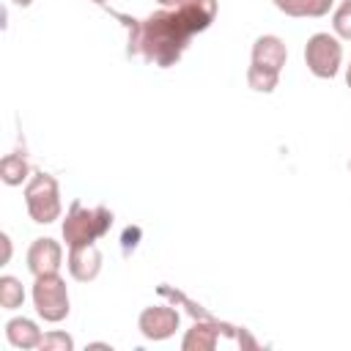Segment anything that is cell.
Wrapping results in <instances>:
<instances>
[{"label": "cell", "mask_w": 351, "mask_h": 351, "mask_svg": "<svg viewBox=\"0 0 351 351\" xmlns=\"http://www.w3.org/2000/svg\"><path fill=\"white\" fill-rule=\"evenodd\" d=\"M217 8V0H181L143 19L121 16L129 25V58H143L148 66L159 69L176 66L192 38L211 27Z\"/></svg>", "instance_id": "cell-1"}, {"label": "cell", "mask_w": 351, "mask_h": 351, "mask_svg": "<svg viewBox=\"0 0 351 351\" xmlns=\"http://www.w3.org/2000/svg\"><path fill=\"white\" fill-rule=\"evenodd\" d=\"M112 211L107 206H85L82 200H71L66 219H63V241L66 247H80V244H96L101 236L110 233L112 228Z\"/></svg>", "instance_id": "cell-2"}, {"label": "cell", "mask_w": 351, "mask_h": 351, "mask_svg": "<svg viewBox=\"0 0 351 351\" xmlns=\"http://www.w3.org/2000/svg\"><path fill=\"white\" fill-rule=\"evenodd\" d=\"M25 208L36 225H52L63 214V200H60V184L52 173L36 170L30 181L25 184Z\"/></svg>", "instance_id": "cell-3"}, {"label": "cell", "mask_w": 351, "mask_h": 351, "mask_svg": "<svg viewBox=\"0 0 351 351\" xmlns=\"http://www.w3.org/2000/svg\"><path fill=\"white\" fill-rule=\"evenodd\" d=\"M30 296H33L36 315H38L41 321H47V324H60V321L71 313L69 288H66V280H63L58 271H55V274L33 277Z\"/></svg>", "instance_id": "cell-4"}, {"label": "cell", "mask_w": 351, "mask_h": 351, "mask_svg": "<svg viewBox=\"0 0 351 351\" xmlns=\"http://www.w3.org/2000/svg\"><path fill=\"white\" fill-rule=\"evenodd\" d=\"M304 66L318 80H335L343 69V41L335 33H313L304 44Z\"/></svg>", "instance_id": "cell-5"}, {"label": "cell", "mask_w": 351, "mask_h": 351, "mask_svg": "<svg viewBox=\"0 0 351 351\" xmlns=\"http://www.w3.org/2000/svg\"><path fill=\"white\" fill-rule=\"evenodd\" d=\"M181 326V315L176 307H167V304H148L140 310L137 315V329L145 340H154V343H162V340H170L176 335V329Z\"/></svg>", "instance_id": "cell-6"}, {"label": "cell", "mask_w": 351, "mask_h": 351, "mask_svg": "<svg viewBox=\"0 0 351 351\" xmlns=\"http://www.w3.org/2000/svg\"><path fill=\"white\" fill-rule=\"evenodd\" d=\"M27 271L33 277H41V274H55L60 271L63 266V247L60 241L49 239V236H41V239H33L30 247H27Z\"/></svg>", "instance_id": "cell-7"}, {"label": "cell", "mask_w": 351, "mask_h": 351, "mask_svg": "<svg viewBox=\"0 0 351 351\" xmlns=\"http://www.w3.org/2000/svg\"><path fill=\"white\" fill-rule=\"evenodd\" d=\"M101 250L96 244H80V247H69L66 255V269L71 274V280L77 282H93L101 271Z\"/></svg>", "instance_id": "cell-8"}, {"label": "cell", "mask_w": 351, "mask_h": 351, "mask_svg": "<svg viewBox=\"0 0 351 351\" xmlns=\"http://www.w3.org/2000/svg\"><path fill=\"white\" fill-rule=\"evenodd\" d=\"M288 60V47L280 36L274 33H263L252 41V52H250V63L255 66H266V69H274V71H282Z\"/></svg>", "instance_id": "cell-9"}, {"label": "cell", "mask_w": 351, "mask_h": 351, "mask_svg": "<svg viewBox=\"0 0 351 351\" xmlns=\"http://www.w3.org/2000/svg\"><path fill=\"white\" fill-rule=\"evenodd\" d=\"M41 337H44V332L38 329V324H36L33 318L14 315V318L5 321V340H8L14 348H22V351L38 348V346H41Z\"/></svg>", "instance_id": "cell-10"}, {"label": "cell", "mask_w": 351, "mask_h": 351, "mask_svg": "<svg viewBox=\"0 0 351 351\" xmlns=\"http://www.w3.org/2000/svg\"><path fill=\"white\" fill-rule=\"evenodd\" d=\"M217 340H219V326L217 324L195 321L181 337V351H214Z\"/></svg>", "instance_id": "cell-11"}, {"label": "cell", "mask_w": 351, "mask_h": 351, "mask_svg": "<svg viewBox=\"0 0 351 351\" xmlns=\"http://www.w3.org/2000/svg\"><path fill=\"white\" fill-rule=\"evenodd\" d=\"M277 11H282L285 16H296V19H318L326 16L335 8V0H271Z\"/></svg>", "instance_id": "cell-12"}, {"label": "cell", "mask_w": 351, "mask_h": 351, "mask_svg": "<svg viewBox=\"0 0 351 351\" xmlns=\"http://www.w3.org/2000/svg\"><path fill=\"white\" fill-rule=\"evenodd\" d=\"M30 176H33V170H30L25 154H5L0 159V181L5 186H22L30 181Z\"/></svg>", "instance_id": "cell-13"}, {"label": "cell", "mask_w": 351, "mask_h": 351, "mask_svg": "<svg viewBox=\"0 0 351 351\" xmlns=\"http://www.w3.org/2000/svg\"><path fill=\"white\" fill-rule=\"evenodd\" d=\"M247 85L255 93H274V88L280 85V71L250 63V69H247Z\"/></svg>", "instance_id": "cell-14"}, {"label": "cell", "mask_w": 351, "mask_h": 351, "mask_svg": "<svg viewBox=\"0 0 351 351\" xmlns=\"http://www.w3.org/2000/svg\"><path fill=\"white\" fill-rule=\"evenodd\" d=\"M25 304V288L14 274H0V307L19 310Z\"/></svg>", "instance_id": "cell-15"}, {"label": "cell", "mask_w": 351, "mask_h": 351, "mask_svg": "<svg viewBox=\"0 0 351 351\" xmlns=\"http://www.w3.org/2000/svg\"><path fill=\"white\" fill-rule=\"evenodd\" d=\"M332 33L340 41H351V3H340L332 8Z\"/></svg>", "instance_id": "cell-16"}, {"label": "cell", "mask_w": 351, "mask_h": 351, "mask_svg": "<svg viewBox=\"0 0 351 351\" xmlns=\"http://www.w3.org/2000/svg\"><path fill=\"white\" fill-rule=\"evenodd\" d=\"M38 351H74V337L69 332H60V329L44 332Z\"/></svg>", "instance_id": "cell-17"}, {"label": "cell", "mask_w": 351, "mask_h": 351, "mask_svg": "<svg viewBox=\"0 0 351 351\" xmlns=\"http://www.w3.org/2000/svg\"><path fill=\"white\" fill-rule=\"evenodd\" d=\"M0 241H3V266L11 261V236L8 233H0Z\"/></svg>", "instance_id": "cell-18"}, {"label": "cell", "mask_w": 351, "mask_h": 351, "mask_svg": "<svg viewBox=\"0 0 351 351\" xmlns=\"http://www.w3.org/2000/svg\"><path fill=\"white\" fill-rule=\"evenodd\" d=\"M88 348H104V351H112L110 343H88Z\"/></svg>", "instance_id": "cell-19"}, {"label": "cell", "mask_w": 351, "mask_h": 351, "mask_svg": "<svg viewBox=\"0 0 351 351\" xmlns=\"http://www.w3.org/2000/svg\"><path fill=\"white\" fill-rule=\"evenodd\" d=\"M156 3H159L162 8H173V5H178L181 0H156Z\"/></svg>", "instance_id": "cell-20"}, {"label": "cell", "mask_w": 351, "mask_h": 351, "mask_svg": "<svg viewBox=\"0 0 351 351\" xmlns=\"http://www.w3.org/2000/svg\"><path fill=\"white\" fill-rule=\"evenodd\" d=\"M14 5H19V8H30L33 5V0H11Z\"/></svg>", "instance_id": "cell-21"}, {"label": "cell", "mask_w": 351, "mask_h": 351, "mask_svg": "<svg viewBox=\"0 0 351 351\" xmlns=\"http://www.w3.org/2000/svg\"><path fill=\"white\" fill-rule=\"evenodd\" d=\"M346 85H348V88H351V63H348V66H346Z\"/></svg>", "instance_id": "cell-22"}, {"label": "cell", "mask_w": 351, "mask_h": 351, "mask_svg": "<svg viewBox=\"0 0 351 351\" xmlns=\"http://www.w3.org/2000/svg\"><path fill=\"white\" fill-rule=\"evenodd\" d=\"M90 3H96V5H107V0H90Z\"/></svg>", "instance_id": "cell-23"}, {"label": "cell", "mask_w": 351, "mask_h": 351, "mask_svg": "<svg viewBox=\"0 0 351 351\" xmlns=\"http://www.w3.org/2000/svg\"><path fill=\"white\" fill-rule=\"evenodd\" d=\"M348 170H351V159H348Z\"/></svg>", "instance_id": "cell-24"}, {"label": "cell", "mask_w": 351, "mask_h": 351, "mask_svg": "<svg viewBox=\"0 0 351 351\" xmlns=\"http://www.w3.org/2000/svg\"><path fill=\"white\" fill-rule=\"evenodd\" d=\"M343 3H351V0H343Z\"/></svg>", "instance_id": "cell-25"}]
</instances>
